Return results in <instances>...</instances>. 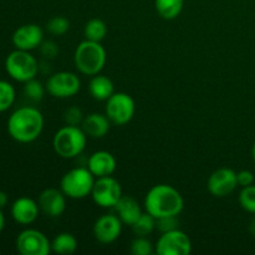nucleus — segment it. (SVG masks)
Returning <instances> with one entry per match:
<instances>
[{
    "mask_svg": "<svg viewBox=\"0 0 255 255\" xmlns=\"http://www.w3.org/2000/svg\"><path fill=\"white\" fill-rule=\"evenodd\" d=\"M44 129V116L37 109L24 106L15 110L7 120L10 137L20 143H31Z\"/></svg>",
    "mask_w": 255,
    "mask_h": 255,
    "instance_id": "f257e3e1",
    "label": "nucleus"
},
{
    "mask_svg": "<svg viewBox=\"0 0 255 255\" xmlns=\"http://www.w3.org/2000/svg\"><path fill=\"white\" fill-rule=\"evenodd\" d=\"M182 194L169 184L153 186L144 197V209L154 218L179 216L183 211Z\"/></svg>",
    "mask_w": 255,
    "mask_h": 255,
    "instance_id": "f03ea898",
    "label": "nucleus"
},
{
    "mask_svg": "<svg viewBox=\"0 0 255 255\" xmlns=\"http://www.w3.org/2000/svg\"><path fill=\"white\" fill-rule=\"evenodd\" d=\"M106 50L101 42L86 40L77 45L74 54V62L77 71L86 76H95L104 70L106 65Z\"/></svg>",
    "mask_w": 255,
    "mask_h": 255,
    "instance_id": "7ed1b4c3",
    "label": "nucleus"
},
{
    "mask_svg": "<svg viewBox=\"0 0 255 255\" xmlns=\"http://www.w3.org/2000/svg\"><path fill=\"white\" fill-rule=\"evenodd\" d=\"M86 143L87 136L84 129L71 125L61 127L52 139L54 151L57 156L65 159H72L80 156L86 148Z\"/></svg>",
    "mask_w": 255,
    "mask_h": 255,
    "instance_id": "20e7f679",
    "label": "nucleus"
},
{
    "mask_svg": "<svg viewBox=\"0 0 255 255\" xmlns=\"http://www.w3.org/2000/svg\"><path fill=\"white\" fill-rule=\"evenodd\" d=\"M95 183V176L87 167L70 169L62 176L60 189L67 198L84 199L90 196Z\"/></svg>",
    "mask_w": 255,
    "mask_h": 255,
    "instance_id": "39448f33",
    "label": "nucleus"
},
{
    "mask_svg": "<svg viewBox=\"0 0 255 255\" xmlns=\"http://www.w3.org/2000/svg\"><path fill=\"white\" fill-rule=\"evenodd\" d=\"M39 62L30 51L15 49L5 59V70L12 80L26 82L36 77L39 72Z\"/></svg>",
    "mask_w": 255,
    "mask_h": 255,
    "instance_id": "423d86ee",
    "label": "nucleus"
},
{
    "mask_svg": "<svg viewBox=\"0 0 255 255\" xmlns=\"http://www.w3.org/2000/svg\"><path fill=\"white\" fill-rule=\"evenodd\" d=\"M136 105L133 99L126 92H115L106 101V116L111 124L124 126L134 116Z\"/></svg>",
    "mask_w": 255,
    "mask_h": 255,
    "instance_id": "0eeeda50",
    "label": "nucleus"
},
{
    "mask_svg": "<svg viewBox=\"0 0 255 255\" xmlns=\"http://www.w3.org/2000/svg\"><path fill=\"white\" fill-rule=\"evenodd\" d=\"M91 197L101 208H115L122 197V187L114 177H100L95 179Z\"/></svg>",
    "mask_w": 255,
    "mask_h": 255,
    "instance_id": "6e6552de",
    "label": "nucleus"
},
{
    "mask_svg": "<svg viewBox=\"0 0 255 255\" xmlns=\"http://www.w3.org/2000/svg\"><path fill=\"white\" fill-rule=\"evenodd\" d=\"M158 255H188L192 253V241L181 229L162 233L154 246Z\"/></svg>",
    "mask_w": 255,
    "mask_h": 255,
    "instance_id": "1a4fd4ad",
    "label": "nucleus"
},
{
    "mask_svg": "<svg viewBox=\"0 0 255 255\" xmlns=\"http://www.w3.org/2000/svg\"><path fill=\"white\" fill-rule=\"evenodd\" d=\"M46 91L56 99H69L79 94L81 80L76 74L70 71L55 72L46 82Z\"/></svg>",
    "mask_w": 255,
    "mask_h": 255,
    "instance_id": "9d476101",
    "label": "nucleus"
},
{
    "mask_svg": "<svg viewBox=\"0 0 255 255\" xmlns=\"http://www.w3.org/2000/svg\"><path fill=\"white\" fill-rule=\"evenodd\" d=\"M16 249L21 255H47L51 252V242L42 232L25 229L17 236Z\"/></svg>",
    "mask_w": 255,
    "mask_h": 255,
    "instance_id": "9b49d317",
    "label": "nucleus"
},
{
    "mask_svg": "<svg viewBox=\"0 0 255 255\" xmlns=\"http://www.w3.org/2000/svg\"><path fill=\"white\" fill-rule=\"evenodd\" d=\"M207 187L212 196L218 197V198L227 197L238 187L237 172L228 167L218 168L209 176Z\"/></svg>",
    "mask_w": 255,
    "mask_h": 255,
    "instance_id": "f8f14e48",
    "label": "nucleus"
},
{
    "mask_svg": "<svg viewBox=\"0 0 255 255\" xmlns=\"http://www.w3.org/2000/svg\"><path fill=\"white\" fill-rule=\"evenodd\" d=\"M122 221L115 214H104L94 224V237L102 244H111L120 238L122 232Z\"/></svg>",
    "mask_w": 255,
    "mask_h": 255,
    "instance_id": "ddd939ff",
    "label": "nucleus"
},
{
    "mask_svg": "<svg viewBox=\"0 0 255 255\" xmlns=\"http://www.w3.org/2000/svg\"><path fill=\"white\" fill-rule=\"evenodd\" d=\"M12 44L15 49L31 51L40 47L44 41V31L36 24H25L17 27L12 34Z\"/></svg>",
    "mask_w": 255,
    "mask_h": 255,
    "instance_id": "4468645a",
    "label": "nucleus"
},
{
    "mask_svg": "<svg viewBox=\"0 0 255 255\" xmlns=\"http://www.w3.org/2000/svg\"><path fill=\"white\" fill-rule=\"evenodd\" d=\"M37 203L42 213L56 218L66 209V196L61 189L46 188L40 193Z\"/></svg>",
    "mask_w": 255,
    "mask_h": 255,
    "instance_id": "2eb2a0df",
    "label": "nucleus"
},
{
    "mask_svg": "<svg viewBox=\"0 0 255 255\" xmlns=\"http://www.w3.org/2000/svg\"><path fill=\"white\" fill-rule=\"evenodd\" d=\"M11 217L16 223L22 224V226H29L34 223L39 217L40 207L37 202L29 197H20L12 203Z\"/></svg>",
    "mask_w": 255,
    "mask_h": 255,
    "instance_id": "dca6fc26",
    "label": "nucleus"
},
{
    "mask_svg": "<svg viewBox=\"0 0 255 255\" xmlns=\"http://www.w3.org/2000/svg\"><path fill=\"white\" fill-rule=\"evenodd\" d=\"M117 162L114 154L107 151H97L90 156L87 168L96 178L112 176L116 171Z\"/></svg>",
    "mask_w": 255,
    "mask_h": 255,
    "instance_id": "f3484780",
    "label": "nucleus"
},
{
    "mask_svg": "<svg viewBox=\"0 0 255 255\" xmlns=\"http://www.w3.org/2000/svg\"><path fill=\"white\" fill-rule=\"evenodd\" d=\"M110 127H111V121L106 114L102 115L99 112L85 116L81 124V128L90 138H102L109 133Z\"/></svg>",
    "mask_w": 255,
    "mask_h": 255,
    "instance_id": "a211bd4d",
    "label": "nucleus"
},
{
    "mask_svg": "<svg viewBox=\"0 0 255 255\" xmlns=\"http://www.w3.org/2000/svg\"><path fill=\"white\" fill-rule=\"evenodd\" d=\"M115 209H116L117 216L121 219L122 223L127 224V226H132L142 214V209L138 202L128 196H122L119 203L115 206Z\"/></svg>",
    "mask_w": 255,
    "mask_h": 255,
    "instance_id": "6ab92c4d",
    "label": "nucleus"
},
{
    "mask_svg": "<svg viewBox=\"0 0 255 255\" xmlns=\"http://www.w3.org/2000/svg\"><path fill=\"white\" fill-rule=\"evenodd\" d=\"M90 95L97 101H107L115 94V86L111 79L101 74L92 76L89 84Z\"/></svg>",
    "mask_w": 255,
    "mask_h": 255,
    "instance_id": "aec40b11",
    "label": "nucleus"
},
{
    "mask_svg": "<svg viewBox=\"0 0 255 255\" xmlns=\"http://www.w3.org/2000/svg\"><path fill=\"white\" fill-rule=\"evenodd\" d=\"M77 249V239L75 238L74 234L64 233L57 234L51 242V252L61 255L74 254Z\"/></svg>",
    "mask_w": 255,
    "mask_h": 255,
    "instance_id": "412c9836",
    "label": "nucleus"
},
{
    "mask_svg": "<svg viewBox=\"0 0 255 255\" xmlns=\"http://www.w3.org/2000/svg\"><path fill=\"white\" fill-rule=\"evenodd\" d=\"M184 0H154V6L159 16L164 20H173L183 10Z\"/></svg>",
    "mask_w": 255,
    "mask_h": 255,
    "instance_id": "4be33fe9",
    "label": "nucleus"
},
{
    "mask_svg": "<svg viewBox=\"0 0 255 255\" xmlns=\"http://www.w3.org/2000/svg\"><path fill=\"white\" fill-rule=\"evenodd\" d=\"M84 34L86 40L101 42L107 35L106 22L104 20L99 19V17H94V19L89 20L86 22V25H85Z\"/></svg>",
    "mask_w": 255,
    "mask_h": 255,
    "instance_id": "5701e85b",
    "label": "nucleus"
},
{
    "mask_svg": "<svg viewBox=\"0 0 255 255\" xmlns=\"http://www.w3.org/2000/svg\"><path fill=\"white\" fill-rule=\"evenodd\" d=\"M131 227L137 237H147L156 229V218L146 212V213H142L141 217Z\"/></svg>",
    "mask_w": 255,
    "mask_h": 255,
    "instance_id": "b1692460",
    "label": "nucleus"
},
{
    "mask_svg": "<svg viewBox=\"0 0 255 255\" xmlns=\"http://www.w3.org/2000/svg\"><path fill=\"white\" fill-rule=\"evenodd\" d=\"M15 89L10 82L0 80V114L7 111L15 101Z\"/></svg>",
    "mask_w": 255,
    "mask_h": 255,
    "instance_id": "393cba45",
    "label": "nucleus"
},
{
    "mask_svg": "<svg viewBox=\"0 0 255 255\" xmlns=\"http://www.w3.org/2000/svg\"><path fill=\"white\" fill-rule=\"evenodd\" d=\"M45 91H46V87H44V85L36 79L24 82V95L30 101L40 102L44 99Z\"/></svg>",
    "mask_w": 255,
    "mask_h": 255,
    "instance_id": "a878e982",
    "label": "nucleus"
},
{
    "mask_svg": "<svg viewBox=\"0 0 255 255\" xmlns=\"http://www.w3.org/2000/svg\"><path fill=\"white\" fill-rule=\"evenodd\" d=\"M70 29V21L65 16H54L46 22V30L51 35L61 36Z\"/></svg>",
    "mask_w": 255,
    "mask_h": 255,
    "instance_id": "bb28decb",
    "label": "nucleus"
},
{
    "mask_svg": "<svg viewBox=\"0 0 255 255\" xmlns=\"http://www.w3.org/2000/svg\"><path fill=\"white\" fill-rule=\"evenodd\" d=\"M131 253L133 255H151L154 253V246L147 237H137L131 243Z\"/></svg>",
    "mask_w": 255,
    "mask_h": 255,
    "instance_id": "cd10ccee",
    "label": "nucleus"
},
{
    "mask_svg": "<svg viewBox=\"0 0 255 255\" xmlns=\"http://www.w3.org/2000/svg\"><path fill=\"white\" fill-rule=\"evenodd\" d=\"M239 203L242 208L246 209L249 213L255 214V186L251 184L248 187H243L239 194Z\"/></svg>",
    "mask_w": 255,
    "mask_h": 255,
    "instance_id": "c85d7f7f",
    "label": "nucleus"
},
{
    "mask_svg": "<svg viewBox=\"0 0 255 255\" xmlns=\"http://www.w3.org/2000/svg\"><path fill=\"white\" fill-rule=\"evenodd\" d=\"M84 114L81 110L76 106H71L66 109L64 112V121L66 125H71V126H79L84 121Z\"/></svg>",
    "mask_w": 255,
    "mask_h": 255,
    "instance_id": "c756f323",
    "label": "nucleus"
},
{
    "mask_svg": "<svg viewBox=\"0 0 255 255\" xmlns=\"http://www.w3.org/2000/svg\"><path fill=\"white\" fill-rule=\"evenodd\" d=\"M177 217L178 216L162 217V218H157L156 219V228L158 229L161 233H166V232L178 229L179 221L177 219Z\"/></svg>",
    "mask_w": 255,
    "mask_h": 255,
    "instance_id": "7c9ffc66",
    "label": "nucleus"
},
{
    "mask_svg": "<svg viewBox=\"0 0 255 255\" xmlns=\"http://www.w3.org/2000/svg\"><path fill=\"white\" fill-rule=\"evenodd\" d=\"M40 51H41V55L47 60H54L55 57L59 55V46L55 41H42V44L40 45Z\"/></svg>",
    "mask_w": 255,
    "mask_h": 255,
    "instance_id": "2f4dec72",
    "label": "nucleus"
},
{
    "mask_svg": "<svg viewBox=\"0 0 255 255\" xmlns=\"http://www.w3.org/2000/svg\"><path fill=\"white\" fill-rule=\"evenodd\" d=\"M237 179H238V186L248 187L254 183V174L248 169H244L237 173Z\"/></svg>",
    "mask_w": 255,
    "mask_h": 255,
    "instance_id": "473e14b6",
    "label": "nucleus"
},
{
    "mask_svg": "<svg viewBox=\"0 0 255 255\" xmlns=\"http://www.w3.org/2000/svg\"><path fill=\"white\" fill-rule=\"evenodd\" d=\"M7 201H9V199H7V194L5 193V192L0 191V208H4L7 204Z\"/></svg>",
    "mask_w": 255,
    "mask_h": 255,
    "instance_id": "72a5a7b5",
    "label": "nucleus"
},
{
    "mask_svg": "<svg viewBox=\"0 0 255 255\" xmlns=\"http://www.w3.org/2000/svg\"><path fill=\"white\" fill-rule=\"evenodd\" d=\"M4 227H5V217H4V214H2L1 208H0V233L2 232Z\"/></svg>",
    "mask_w": 255,
    "mask_h": 255,
    "instance_id": "f704fd0d",
    "label": "nucleus"
},
{
    "mask_svg": "<svg viewBox=\"0 0 255 255\" xmlns=\"http://www.w3.org/2000/svg\"><path fill=\"white\" fill-rule=\"evenodd\" d=\"M249 232L252 233V236L255 237V217L253 219H252L251 222V226H249Z\"/></svg>",
    "mask_w": 255,
    "mask_h": 255,
    "instance_id": "c9c22d12",
    "label": "nucleus"
},
{
    "mask_svg": "<svg viewBox=\"0 0 255 255\" xmlns=\"http://www.w3.org/2000/svg\"><path fill=\"white\" fill-rule=\"evenodd\" d=\"M252 157H253V159L255 162V143L253 144V148H252Z\"/></svg>",
    "mask_w": 255,
    "mask_h": 255,
    "instance_id": "e433bc0d",
    "label": "nucleus"
},
{
    "mask_svg": "<svg viewBox=\"0 0 255 255\" xmlns=\"http://www.w3.org/2000/svg\"><path fill=\"white\" fill-rule=\"evenodd\" d=\"M0 253H1V251H0Z\"/></svg>",
    "mask_w": 255,
    "mask_h": 255,
    "instance_id": "4c0bfd02",
    "label": "nucleus"
}]
</instances>
